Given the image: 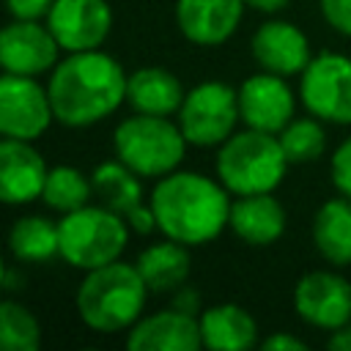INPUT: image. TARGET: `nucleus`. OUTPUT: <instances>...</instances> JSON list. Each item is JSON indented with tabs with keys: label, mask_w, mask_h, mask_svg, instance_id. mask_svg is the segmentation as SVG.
Returning <instances> with one entry per match:
<instances>
[{
	"label": "nucleus",
	"mask_w": 351,
	"mask_h": 351,
	"mask_svg": "<svg viewBox=\"0 0 351 351\" xmlns=\"http://www.w3.org/2000/svg\"><path fill=\"white\" fill-rule=\"evenodd\" d=\"M326 348H329V351H351V324H346V326L329 332Z\"/></svg>",
	"instance_id": "nucleus-33"
},
{
	"label": "nucleus",
	"mask_w": 351,
	"mask_h": 351,
	"mask_svg": "<svg viewBox=\"0 0 351 351\" xmlns=\"http://www.w3.org/2000/svg\"><path fill=\"white\" fill-rule=\"evenodd\" d=\"M60 44L44 19H11L0 33V63L8 74L41 77L60 60Z\"/></svg>",
	"instance_id": "nucleus-12"
},
{
	"label": "nucleus",
	"mask_w": 351,
	"mask_h": 351,
	"mask_svg": "<svg viewBox=\"0 0 351 351\" xmlns=\"http://www.w3.org/2000/svg\"><path fill=\"white\" fill-rule=\"evenodd\" d=\"M244 0H176V25L195 47H219L241 25Z\"/></svg>",
	"instance_id": "nucleus-17"
},
{
	"label": "nucleus",
	"mask_w": 351,
	"mask_h": 351,
	"mask_svg": "<svg viewBox=\"0 0 351 351\" xmlns=\"http://www.w3.org/2000/svg\"><path fill=\"white\" fill-rule=\"evenodd\" d=\"M49 167L30 140L3 137L0 143V197L5 206L41 200Z\"/></svg>",
	"instance_id": "nucleus-16"
},
{
	"label": "nucleus",
	"mask_w": 351,
	"mask_h": 351,
	"mask_svg": "<svg viewBox=\"0 0 351 351\" xmlns=\"http://www.w3.org/2000/svg\"><path fill=\"white\" fill-rule=\"evenodd\" d=\"M184 96L186 90L181 80L165 66H140L129 74L126 82V104L132 107V112L176 118Z\"/></svg>",
	"instance_id": "nucleus-20"
},
{
	"label": "nucleus",
	"mask_w": 351,
	"mask_h": 351,
	"mask_svg": "<svg viewBox=\"0 0 351 351\" xmlns=\"http://www.w3.org/2000/svg\"><path fill=\"white\" fill-rule=\"evenodd\" d=\"M129 351H197L203 348L200 321L197 315H186L167 304V310H156L143 315L126 332Z\"/></svg>",
	"instance_id": "nucleus-18"
},
{
	"label": "nucleus",
	"mask_w": 351,
	"mask_h": 351,
	"mask_svg": "<svg viewBox=\"0 0 351 351\" xmlns=\"http://www.w3.org/2000/svg\"><path fill=\"white\" fill-rule=\"evenodd\" d=\"M41 346L38 318L16 299L0 304V348L3 351H36Z\"/></svg>",
	"instance_id": "nucleus-27"
},
{
	"label": "nucleus",
	"mask_w": 351,
	"mask_h": 351,
	"mask_svg": "<svg viewBox=\"0 0 351 351\" xmlns=\"http://www.w3.org/2000/svg\"><path fill=\"white\" fill-rule=\"evenodd\" d=\"M140 178L143 176H137L118 156L96 165L93 173H90L93 195L99 197V203L118 211L129 222L132 233L148 236V233L156 230V217H154L151 200H145V195H143V181Z\"/></svg>",
	"instance_id": "nucleus-13"
},
{
	"label": "nucleus",
	"mask_w": 351,
	"mask_h": 351,
	"mask_svg": "<svg viewBox=\"0 0 351 351\" xmlns=\"http://www.w3.org/2000/svg\"><path fill=\"white\" fill-rule=\"evenodd\" d=\"M277 137H280V145L291 165L315 162L326 151V126L321 118H315L310 112L304 118H293Z\"/></svg>",
	"instance_id": "nucleus-26"
},
{
	"label": "nucleus",
	"mask_w": 351,
	"mask_h": 351,
	"mask_svg": "<svg viewBox=\"0 0 351 351\" xmlns=\"http://www.w3.org/2000/svg\"><path fill=\"white\" fill-rule=\"evenodd\" d=\"M250 52L258 69L280 77H299L313 60V47L307 33L299 25L277 16L255 27L250 38Z\"/></svg>",
	"instance_id": "nucleus-15"
},
{
	"label": "nucleus",
	"mask_w": 351,
	"mask_h": 351,
	"mask_svg": "<svg viewBox=\"0 0 351 351\" xmlns=\"http://www.w3.org/2000/svg\"><path fill=\"white\" fill-rule=\"evenodd\" d=\"M8 252L16 263H44L60 255V228L44 214H25L8 228Z\"/></svg>",
	"instance_id": "nucleus-24"
},
{
	"label": "nucleus",
	"mask_w": 351,
	"mask_h": 351,
	"mask_svg": "<svg viewBox=\"0 0 351 351\" xmlns=\"http://www.w3.org/2000/svg\"><path fill=\"white\" fill-rule=\"evenodd\" d=\"M293 310L302 324L335 332L351 324V282L332 269H313L293 285Z\"/></svg>",
	"instance_id": "nucleus-10"
},
{
	"label": "nucleus",
	"mask_w": 351,
	"mask_h": 351,
	"mask_svg": "<svg viewBox=\"0 0 351 351\" xmlns=\"http://www.w3.org/2000/svg\"><path fill=\"white\" fill-rule=\"evenodd\" d=\"M134 266H137V271L145 280L151 293H173L176 288L189 282L192 255H189L186 244L162 236V241L148 244L137 255Z\"/></svg>",
	"instance_id": "nucleus-23"
},
{
	"label": "nucleus",
	"mask_w": 351,
	"mask_h": 351,
	"mask_svg": "<svg viewBox=\"0 0 351 351\" xmlns=\"http://www.w3.org/2000/svg\"><path fill=\"white\" fill-rule=\"evenodd\" d=\"M170 307L186 313V315H200L203 313V299H200V291L189 282H184L181 288H176L170 293Z\"/></svg>",
	"instance_id": "nucleus-31"
},
{
	"label": "nucleus",
	"mask_w": 351,
	"mask_h": 351,
	"mask_svg": "<svg viewBox=\"0 0 351 351\" xmlns=\"http://www.w3.org/2000/svg\"><path fill=\"white\" fill-rule=\"evenodd\" d=\"M176 121L189 145L217 148L241 123L239 90L222 80H203L186 90Z\"/></svg>",
	"instance_id": "nucleus-7"
},
{
	"label": "nucleus",
	"mask_w": 351,
	"mask_h": 351,
	"mask_svg": "<svg viewBox=\"0 0 351 351\" xmlns=\"http://www.w3.org/2000/svg\"><path fill=\"white\" fill-rule=\"evenodd\" d=\"M285 225L288 214L280 197H274V192L236 195L230 203L228 230L247 247H271L282 239Z\"/></svg>",
	"instance_id": "nucleus-19"
},
{
	"label": "nucleus",
	"mask_w": 351,
	"mask_h": 351,
	"mask_svg": "<svg viewBox=\"0 0 351 351\" xmlns=\"http://www.w3.org/2000/svg\"><path fill=\"white\" fill-rule=\"evenodd\" d=\"M203 348L208 351H247L261 343L258 337V321L250 310H244L236 302H219L203 307L197 315Z\"/></svg>",
	"instance_id": "nucleus-21"
},
{
	"label": "nucleus",
	"mask_w": 351,
	"mask_h": 351,
	"mask_svg": "<svg viewBox=\"0 0 351 351\" xmlns=\"http://www.w3.org/2000/svg\"><path fill=\"white\" fill-rule=\"evenodd\" d=\"M329 176H332V186L337 189V195L351 197V134H346L340 145L332 151Z\"/></svg>",
	"instance_id": "nucleus-28"
},
{
	"label": "nucleus",
	"mask_w": 351,
	"mask_h": 351,
	"mask_svg": "<svg viewBox=\"0 0 351 351\" xmlns=\"http://www.w3.org/2000/svg\"><path fill=\"white\" fill-rule=\"evenodd\" d=\"M288 165L291 162L277 134L244 126L236 129L222 145H217L214 176L233 197L258 195L274 192L288 173Z\"/></svg>",
	"instance_id": "nucleus-4"
},
{
	"label": "nucleus",
	"mask_w": 351,
	"mask_h": 351,
	"mask_svg": "<svg viewBox=\"0 0 351 351\" xmlns=\"http://www.w3.org/2000/svg\"><path fill=\"white\" fill-rule=\"evenodd\" d=\"M90 197H93V181L80 167H74V165L49 167L44 192H41V200L49 211L69 214V211H77V208L88 206Z\"/></svg>",
	"instance_id": "nucleus-25"
},
{
	"label": "nucleus",
	"mask_w": 351,
	"mask_h": 351,
	"mask_svg": "<svg viewBox=\"0 0 351 351\" xmlns=\"http://www.w3.org/2000/svg\"><path fill=\"white\" fill-rule=\"evenodd\" d=\"M313 247L335 269L351 266V197L337 195L318 206L313 217Z\"/></svg>",
	"instance_id": "nucleus-22"
},
{
	"label": "nucleus",
	"mask_w": 351,
	"mask_h": 351,
	"mask_svg": "<svg viewBox=\"0 0 351 351\" xmlns=\"http://www.w3.org/2000/svg\"><path fill=\"white\" fill-rule=\"evenodd\" d=\"M55 121L52 99L38 77H22L3 71L0 77V132L3 137L30 140L47 134Z\"/></svg>",
	"instance_id": "nucleus-9"
},
{
	"label": "nucleus",
	"mask_w": 351,
	"mask_h": 351,
	"mask_svg": "<svg viewBox=\"0 0 351 351\" xmlns=\"http://www.w3.org/2000/svg\"><path fill=\"white\" fill-rule=\"evenodd\" d=\"M261 346L271 348V351H304L307 348V343L302 337L291 335V332H271V335H266L261 340Z\"/></svg>",
	"instance_id": "nucleus-32"
},
{
	"label": "nucleus",
	"mask_w": 351,
	"mask_h": 351,
	"mask_svg": "<svg viewBox=\"0 0 351 351\" xmlns=\"http://www.w3.org/2000/svg\"><path fill=\"white\" fill-rule=\"evenodd\" d=\"M55 0H5L11 19H47Z\"/></svg>",
	"instance_id": "nucleus-30"
},
{
	"label": "nucleus",
	"mask_w": 351,
	"mask_h": 351,
	"mask_svg": "<svg viewBox=\"0 0 351 351\" xmlns=\"http://www.w3.org/2000/svg\"><path fill=\"white\" fill-rule=\"evenodd\" d=\"M148 293L151 291L137 266L118 258L107 266L85 271L74 293V310L90 332L121 335L143 318Z\"/></svg>",
	"instance_id": "nucleus-3"
},
{
	"label": "nucleus",
	"mask_w": 351,
	"mask_h": 351,
	"mask_svg": "<svg viewBox=\"0 0 351 351\" xmlns=\"http://www.w3.org/2000/svg\"><path fill=\"white\" fill-rule=\"evenodd\" d=\"M126 69L110 52H66L47 80L55 121L69 129H85L110 118L126 104Z\"/></svg>",
	"instance_id": "nucleus-1"
},
{
	"label": "nucleus",
	"mask_w": 351,
	"mask_h": 351,
	"mask_svg": "<svg viewBox=\"0 0 351 351\" xmlns=\"http://www.w3.org/2000/svg\"><path fill=\"white\" fill-rule=\"evenodd\" d=\"M112 8L107 0H55L47 25L63 52L101 49L112 33Z\"/></svg>",
	"instance_id": "nucleus-14"
},
{
	"label": "nucleus",
	"mask_w": 351,
	"mask_h": 351,
	"mask_svg": "<svg viewBox=\"0 0 351 351\" xmlns=\"http://www.w3.org/2000/svg\"><path fill=\"white\" fill-rule=\"evenodd\" d=\"M148 200L156 217V230L165 239L203 247L228 230L233 195L217 176L178 167L156 178Z\"/></svg>",
	"instance_id": "nucleus-2"
},
{
	"label": "nucleus",
	"mask_w": 351,
	"mask_h": 351,
	"mask_svg": "<svg viewBox=\"0 0 351 351\" xmlns=\"http://www.w3.org/2000/svg\"><path fill=\"white\" fill-rule=\"evenodd\" d=\"M247 8H255L261 14H280L291 5V0H244Z\"/></svg>",
	"instance_id": "nucleus-34"
},
{
	"label": "nucleus",
	"mask_w": 351,
	"mask_h": 351,
	"mask_svg": "<svg viewBox=\"0 0 351 351\" xmlns=\"http://www.w3.org/2000/svg\"><path fill=\"white\" fill-rule=\"evenodd\" d=\"M318 11L335 33L351 38V0H318Z\"/></svg>",
	"instance_id": "nucleus-29"
},
{
	"label": "nucleus",
	"mask_w": 351,
	"mask_h": 351,
	"mask_svg": "<svg viewBox=\"0 0 351 351\" xmlns=\"http://www.w3.org/2000/svg\"><path fill=\"white\" fill-rule=\"evenodd\" d=\"M186 137L178 121L165 115L132 112L112 132L115 156L143 178H162L181 167L186 156Z\"/></svg>",
	"instance_id": "nucleus-5"
},
{
	"label": "nucleus",
	"mask_w": 351,
	"mask_h": 351,
	"mask_svg": "<svg viewBox=\"0 0 351 351\" xmlns=\"http://www.w3.org/2000/svg\"><path fill=\"white\" fill-rule=\"evenodd\" d=\"M302 107L324 123L351 126V55L318 52L299 74Z\"/></svg>",
	"instance_id": "nucleus-8"
},
{
	"label": "nucleus",
	"mask_w": 351,
	"mask_h": 351,
	"mask_svg": "<svg viewBox=\"0 0 351 351\" xmlns=\"http://www.w3.org/2000/svg\"><path fill=\"white\" fill-rule=\"evenodd\" d=\"M236 90H239L241 123L250 129L280 134L296 118L299 93H293V88L288 85V77L261 69L247 80H241Z\"/></svg>",
	"instance_id": "nucleus-11"
},
{
	"label": "nucleus",
	"mask_w": 351,
	"mask_h": 351,
	"mask_svg": "<svg viewBox=\"0 0 351 351\" xmlns=\"http://www.w3.org/2000/svg\"><path fill=\"white\" fill-rule=\"evenodd\" d=\"M60 258L82 274L118 261L129 244V222L104 203H88L60 214Z\"/></svg>",
	"instance_id": "nucleus-6"
}]
</instances>
